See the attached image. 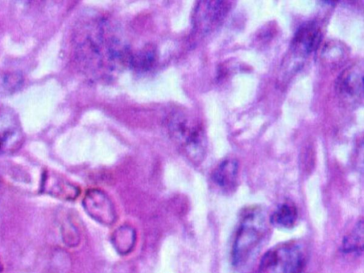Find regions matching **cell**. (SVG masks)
Masks as SVG:
<instances>
[{
  "label": "cell",
  "mask_w": 364,
  "mask_h": 273,
  "mask_svg": "<svg viewBox=\"0 0 364 273\" xmlns=\"http://www.w3.org/2000/svg\"><path fill=\"white\" fill-rule=\"evenodd\" d=\"M363 221H358L353 228L345 236L343 240L341 250L347 254L362 253L363 250Z\"/></svg>",
  "instance_id": "4fadbf2b"
},
{
  "label": "cell",
  "mask_w": 364,
  "mask_h": 273,
  "mask_svg": "<svg viewBox=\"0 0 364 273\" xmlns=\"http://www.w3.org/2000/svg\"><path fill=\"white\" fill-rule=\"evenodd\" d=\"M21 141V131L15 120H0V156L16 150Z\"/></svg>",
  "instance_id": "8fae6325"
},
{
  "label": "cell",
  "mask_w": 364,
  "mask_h": 273,
  "mask_svg": "<svg viewBox=\"0 0 364 273\" xmlns=\"http://www.w3.org/2000/svg\"><path fill=\"white\" fill-rule=\"evenodd\" d=\"M297 207L292 203L281 204L271 217V222L275 226L283 228L293 227L297 219Z\"/></svg>",
  "instance_id": "7c38bea8"
},
{
  "label": "cell",
  "mask_w": 364,
  "mask_h": 273,
  "mask_svg": "<svg viewBox=\"0 0 364 273\" xmlns=\"http://www.w3.org/2000/svg\"><path fill=\"white\" fill-rule=\"evenodd\" d=\"M155 50L148 47L132 57L130 66L141 71L149 70L156 61Z\"/></svg>",
  "instance_id": "9a60e30c"
},
{
  "label": "cell",
  "mask_w": 364,
  "mask_h": 273,
  "mask_svg": "<svg viewBox=\"0 0 364 273\" xmlns=\"http://www.w3.org/2000/svg\"><path fill=\"white\" fill-rule=\"evenodd\" d=\"M363 67L354 64L345 69L336 81V91L344 103L354 105L361 103L363 97Z\"/></svg>",
  "instance_id": "8992f818"
},
{
  "label": "cell",
  "mask_w": 364,
  "mask_h": 273,
  "mask_svg": "<svg viewBox=\"0 0 364 273\" xmlns=\"http://www.w3.org/2000/svg\"><path fill=\"white\" fill-rule=\"evenodd\" d=\"M4 271V265H3V263L1 262V260H0V273H2Z\"/></svg>",
  "instance_id": "ac0fdd59"
},
{
  "label": "cell",
  "mask_w": 364,
  "mask_h": 273,
  "mask_svg": "<svg viewBox=\"0 0 364 273\" xmlns=\"http://www.w3.org/2000/svg\"><path fill=\"white\" fill-rule=\"evenodd\" d=\"M83 206L90 217L103 225L110 226L116 221V212L112 201L101 190L88 191L84 198Z\"/></svg>",
  "instance_id": "52a82bcc"
},
{
  "label": "cell",
  "mask_w": 364,
  "mask_h": 273,
  "mask_svg": "<svg viewBox=\"0 0 364 273\" xmlns=\"http://www.w3.org/2000/svg\"><path fill=\"white\" fill-rule=\"evenodd\" d=\"M239 165L235 159L223 161L215 170L212 180L222 190L229 192L237 187Z\"/></svg>",
  "instance_id": "9c48e42d"
},
{
  "label": "cell",
  "mask_w": 364,
  "mask_h": 273,
  "mask_svg": "<svg viewBox=\"0 0 364 273\" xmlns=\"http://www.w3.org/2000/svg\"><path fill=\"white\" fill-rule=\"evenodd\" d=\"M266 231L264 212L258 207L250 208L242 215L232 248V262L243 265L262 240Z\"/></svg>",
  "instance_id": "3957f363"
},
{
  "label": "cell",
  "mask_w": 364,
  "mask_h": 273,
  "mask_svg": "<svg viewBox=\"0 0 364 273\" xmlns=\"http://www.w3.org/2000/svg\"><path fill=\"white\" fill-rule=\"evenodd\" d=\"M306 256L302 246L295 243L278 245L262 257L259 273H302Z\"/></svg>",
  "instance_id": "277c9868"
},
{
  "label": "cell",
  "mask_w": 364,
  "mask_h": 273,
  "mask_svg": "<svg viewBox=\"0 0 364 273\" xmlns=\"http://www.w3.org/2000/svg\"><path fill=\"white\" fill-rule=\"evenodd\" d=\"M169 138L190 162H203L207 150L205 129L202 122L185 110L171 112L165 120Z\"/></svg>",
  "instance_id": "7a4b0ae2"
},
{
  "label": "cell",
  "mask_w": 364,
  "mask_h": 273,
  "mask_svg": "<svg viewBox=\"0 0 364 273\" xmlns=\"http://www.w3.org/2000/svg\"><path fill=\"white\" fill-rule=\"evenodd\" d=\"M230 1H202L195 7L193 16V29L200 36L216 30L232 8Z\"/></svg>",
  "instance_id": "5b68a950"
},
{
  "label": "cell",
  "mask_w": 364,
  "mask_h": 273,
  "mask_svg": "<svg viewBox=\"0 0 364 273\" xmlns=\"http://www.w3.org/2000/svg\"><path fill=\"white\" fill-rule=\"evenodd\" d=\"M322 40L319 25L313 21L302 24L296 31L291 49L298 56L307 57L315 52Z\"/></svg>",
  "instance_id": "ba28073f"
},
{
  "label": "cell",
  "mask_w": 364,
  "mask_h": 273,
  "mask_svg": "<svg viewBox=\"0 0 364 273\" xmlns=\"http://www.w3.org/2000/svg\"><path fill=\"white\" fill-rule=\"evenodd\" d=\"M62 238L64 243L69 247L77 246L80 242L79 233L71 223H65L62 228Z\"/></svg>",
  "instance_id": "2e32d148"
},
{
  "label": "cell",
  "mask_w": 364,
  "mask_h": 273,
  "mask_svg": "<svg viewBox=\"0 0 364 273\" xmlns=\"http://www.w3.org/2000/svg\"><path fill=\"white\" fill-rule=\"evenodd\" d=\"M42 190L48 194L62 200H75L80 194L76 186L60 177L50 175L44 177Z\"/></svg>",
  "instance_id": "30bf717a"
},
{
  "label": "cell",
  "mask_w": 364,
  "mask_h": 273,
  "mask_svg": "<svg viewBox=\"0 0 364 273\" xmlns=\"http://www.w3.org/2000/svg\"><path fill=\"white\" fill-rule=\"evenodd\" d=\"M23 78L18 73L8 74L4 79V83L7 88L11 91L18 90L23 83Z\"/></svg>",
  "instance_id": "e0dca14e"
},
{
  "label": "cell",
  "mask_w": 364,
  "mask_h": 273,
  "mask_svg": "<svg viewBox=\"0 0 364 273\" xmlns=\"http://www.w3.org/2000/svg\"><path fill=\"white\" fill-rule=\"evenodd\" d=\"M75 42L78 63L91 76L110 77L130 66L132 54L128 47L102 18L85 23Z\"/></svg>",
  "instance_id": "6da1fadb"
},
{
  "label": "cell",
  "mask_w": 364,
  "mask_h": 273,
  "mask_svg": "<svg viewBox=\"0 0 364 273\" xmlns=\"http://www.w3.org/2000/svg\"><path fill=\"white\" fill-rule=\"evenodd\" d=\"M135 231L128 226L120 227L114 232L112 237L114 247L121 255H126L131 252L135 246Z\"/></svg>",
  "instance_id": "5bb4252c"
}]
</instances>
